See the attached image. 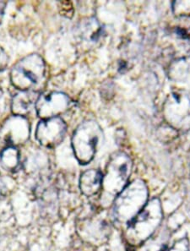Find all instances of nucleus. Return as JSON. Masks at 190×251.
<instances>
[{"label":"nucleus","instance_id":"f8f14e48","mask_svg":"<svg viewBox=\"0 0 190 251\" xmlns=\"http://www.w3.org/2000/svg\"><path fill=\"white\" fill-rule=\"evenodd\" d=\"M78 31L80 38L86 43H97L103 34V28L95 18H89L81 22Z\"/></svg>","mask_w":190,"mask_h":251},{"label":"nucleus","instance_id":"20e7f679","mask_svg":"<svg viewBox=\"0 0 190 251\" xmlns=\"http://www.w3.org/2000/svg\"><path fill=\"white\" fill-rule=\"evenodd\" d=\"M102 136L101 127L93 120L85 121L77 127L72 136L71 146L80 164L86 165L92 162Z\"/></svg>","mask_w":190,"mask_h":251},{"label":"nucleus","instance_id":"ddd939ff","mask_svg":"<svg viewBox=\"0 0 190 251\" xmlns=\"http://www.w3.org/2000/svg\"><path fill=\"white\" fill-rule=\"evenodd\" d=\"M0 161L7 171L14 172L20 165V152L16 147H7L0 153Z\"/></svg>","mask_w":190,"mask_h":251},{"label":"nucleus","instance_id":"f257e3e1","mask_svg":"<svg viewBox=\"0 0 190 251\" xmlns=\"http://www.w3.org/2000/svg\"><path fill=\"white\" fill-rule=\"evenodd\" d=\"M148 202L147 187L142 180L133 181L114 200V218L117 224L128 225Z\"/></svg>","mask_w":190,"mask_h":251},{"label":"nucleus","instance_id":"6e6552de","mask_svg":"<svg viewBox=\"0 0 190 251\" xmlns=\"http://www.w3.org/2000/svg\"><path fill=\"white\" fill-rule=\"evenodd\" d=\"M71 100L63 92H51L42 95L37 100L35 109L42 120H48L64 114L71 107Z\"/></svg>","mask_w":190,"mask_h":251},{"label":"nucleus","instance_id":"4468645a","mask_svg":"<svg viewBox=\"0 0 190 251\" xmlns=\"http://www.w3.org/2000/svg\"><path fill=\"white\" fill-rule=\"evenodd\" d=\"M176 16L190 17V1H176L172 3Z\"/></svg>","mask_w":190,"mask_h":251},{"label":"nucleus","instance_id":"423d86ee","mask_svg":"<svg viewBox=\"0 0 190 251\" xmlns=\"http://www.w3.org/2000/svg\"><path fill=\"white\" fill-rule=\"evenodd\" d=\"M164 116L176 129H187L190 127V99L187 96L173 93L164 104Z\"/></svg>","mask_w":190,"mask_h":251},{"label":"nucleus","instance_id":"f03ea898","mask_svg":"<svg viewBox=\"0 0 190 251\" xmlns=\"http://www.w3.org/2000/svg\"><path fill=\"white\" fill-rule=\"evenodd\" d=\"M132 170V162L128 155L117 152L111 156L102 179L101 200L104 204L114 201L127 186Z\"/></svg>","mask_w":190,"mask_h":251},{"label":"nucleus","instance_id":"9d476101","mask_svg":"<svg viewBox=\"0 0 190 251\" xmlns=\"http://www.w3.org/2000/svg\"><path fill=\"white\" fill-rule=\"evenodd\" d=\"M40 95L39 92H35L33 90L20 92L16 96H14L11 100V111L13 115L26 116L36 107V103Z\"/></svg>","mask_w":190,"mask_h":251},{"label":"nucleus","instance_id":"7ed1b4c3","mask_svg":"<svg viewBox=\"0 0 190 251\" xmlns=\"http://www.w3.org/2000/svg\"><path fill=\"white\" fill-rule=\"evenodd\" d=\"M163 218L160 201L152 199L127 225V238L133 245H141L153 235Z\"/></svg>","mask_w":190,"mask_h":251},{"label":"nucleus","instance_id":"1a4fd4ad","mask_svg":"<svg viewBox=\"0 0 190 251\" xmlns=\"http://www.w3.org/2000/svg\"><path fill=\"white\" fill-rule=\"evenodd\" d=\"M30 131V124L25 117L13 115L3 124L1 136L8 147H16L29 140Z\"/></svg>","mask_w":190,"mask_h":251},{"label":"nucleus","instance_id":"9b49d317","mask_svg":"<svg viewBox=\"0 0 190 251\" xmlns=\"http://www.w3.org/2000/svg\"><path fill=\"white\" fill-rule=\"evenodd\" d=\"M103 175L101 171L90 169L80 175V189L81 193L86 196L95 195L102 187Z\"/></svg>","mask_w":190,"mask_h":251},{"label":"nucleus","instance_id":"39448f33","mask_svg":"<svg viewBox=\"0 0 190 251\" xmlns=\"http://www.w3.org/2000/svg\"><path fill=\"white\" fill-rule=\"evenodd\" d=\"M46 72L43 58L38 54H31L22 58L10 71V82L20 92L33 91L42 82Z\"/></svg>","mask_w":190,"mask_h":251},{"label":"nucleus","instance_id":"f3484780","mask_svg":"<svg viewBox=\"0 0 190 251\" xmlns=\"http://www.w3.org/2000/svg\"><path fill=\"white\" fill-rule=\"evenodd\" d=\"M5 6H6V3L0 1V23L2 22V20H3V15H4V10H5Z\"/></svg>","mask_w":190,"mask_h":251},{"label":"nucleus","instance_id":"dca6fc26","mask_svg":"<svg viewBox=\"0 0 190 251\" xmlns=\"http://www.w3.org/2000/svg\"><path fill=\"white\" fill-rule=\"evenodd\" d=\"M9 64V57L3 48L0 46V72L5 71Z\"/></svg>","mask_w":190,"mask_h":251},{"label":"nucleus","instance_id":"0eeeda50","mask_svg":"<svg viewBox=\"0 0 190 251\" xmlns=\"http://www.w3.org/2000/svg\"><path fill=\"white\" fill-rule=\"evenodd\" d=\"M67 126L60 117L48 120H42L37 125L36 139L43 147L53 148L61 143L65 139Z\"/></svg>","mask_w":190,"mask_h":251},{"label":"nucleus","instance_id":"2eb2a0df","mask_svg":"<svg viewBox=\"0 0 190 251\" xmlns=\"http://www.w3.org/2000/svg\"><path fill=\"white\" fill-rule=\"evenodd\" d=\"M162 251H190V241L187 238H182L168 248L164 249Z\"/></svg>","mask_w":190,"mask_h":251}]
</instances>
